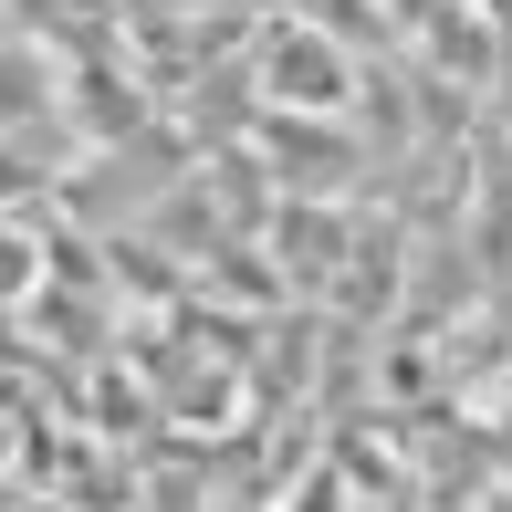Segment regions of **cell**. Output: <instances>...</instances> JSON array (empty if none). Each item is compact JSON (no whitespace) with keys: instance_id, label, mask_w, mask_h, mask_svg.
I'll use <instances>...</instances> for the list:
<instances>
[{"instance_id":"cell-1","label":"cell","mask_w":512,"mask_h":512,"mask_svg":"<svg viewBox=\"0 0 512 512\" xmlns=\"http://www.w3.org/2000/svg\"><path fill=\"white\" fill-rule=\"evenodd\" d=\"M251 84H262L272 115H345L356 105V53L314 21H272V42L251 53Z\"/></svg>"},{"instance_id":"cell-3","label":"cell","mask_w":512,"mask_h":512,"mask_svg":"<svg viewBox=\"0 0 512 512\" xmlns=\"http://www.w3.org/2000/svg\"><path fill=\"white\" fill-rule=\"evenodd\" d=\"M74 84H84V95H115V63H105V53H84V63H74ZM84 126H95L105 147H126V136L147 126V105H136V95H126V115H115V105H95Z\"/></svg>"},{"instance_id":"cell-2","label":"cell","mask_w":512,"mask_h":512,"mask_svg":"<svg viewBox=\"0 0 512 512\" xmlns=\"http://www.w3.org/2000/svg\"><path fill=\"white\" fill-rule=\"evenodd\" d=\"M262 147L283 157L293 189H314V178H356V147L335 136V115H262Z\"/></svg>"}]
</instances>
